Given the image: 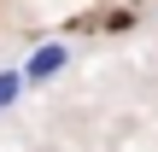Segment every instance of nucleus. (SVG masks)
Masks as SVG:
<instances>
[{
	"instance_id": "nucleus-2",
	"label": "nucleus",
	"mask_w": 158,
	"mask_h": 152,
	"mask_svg": "<svg viewBox=\"0 0 158 152\" xmlns=\"http://www.w3.org/2000/svg\"><path fill=\"white\" fill-rule=\"evenodd\" d=\"M29 94V82H23V70H0V111H12L18 100Z\"/></svg>"
},
{
	"instance_id": "nucleus-1",
	"label": "nucleus",
	"mask_w": 158,
	"mask_h": 152,
	"mask_svg": "<svg viewBox=\"0 0 158 152\" xmlns=\"http://www.w3.org/2000/svg\"><path fill=\"white\" fill-rule=\"evenodd\" d=\"M64 64H70V41H41V47H29V59H23L18 70H23L29 88H41V82H53Z\"/></svg>"
}]
</instances>
